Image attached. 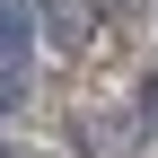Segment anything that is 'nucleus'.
I'll use <instances>...</instances> for the list:
<instances>
[{"instance_id":"f257e3e1","label":"nucleus","mask_w":158,"mask_h":158,"mask_svg":"<svg viewBox=\"0 0 158 158\" xmlns=\"http://www.w3.org/2000/svg\"><path fill=\"white\" fill-rule=\"evenodd\" d=\"M35 53V0H0V70H27Z\"/></svg>"},{"instance_id":"f03ea898","label":"nucleus","mask_w":158,"mask_h":158,"mask_svg":"<svg viewBox=\"0 0 158 158\" xmlns=\"http://www.w3.org/2000/svg\"><path fill=\"white\" fill-rule=\"evenodd\" d=\"M44 27L62 35V44H88V35H97V18H88V9H70V0H53V18H44Z\"/></svg>"},{"instance_id":"7ed1b4c3","label":"nucleus","mask_w":158,"mask_h":158,"mask_svg":"<svg viewBox=\"0 0 158 158\" xmlns=\"http://www.w3.org/2000/svg\"><path fill=\"white\" fill-rule=\"evenodd\" d=\"M132 106H141V141H158V70L132 88Z\"/></svg>"},{"instance_id":"20e7f679","label":"nucleus","mask_w":158,"mask_h":158,"mask_svg":"<svg viewBox=\"0 0 158 158\" xmlns=\"http://www.w3.org/2000/svg\"><path fill=\"white\" fill-rule=\"evenodd\" d=\"M0 158H9V141H0Z\"/></svg>"}]
</instances>
